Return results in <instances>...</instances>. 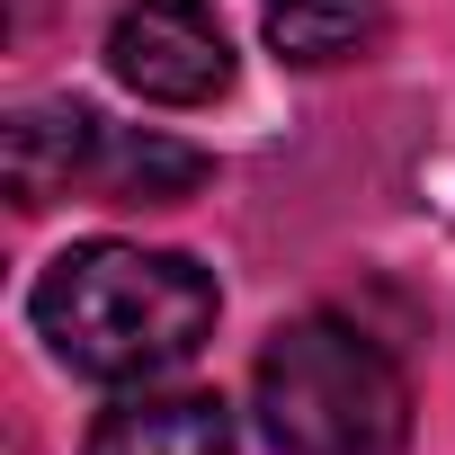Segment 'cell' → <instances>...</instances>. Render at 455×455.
Instances as JSON below:
<instances>
[{
	"label": "cell",
	"mask_w": 455,
	"mask_h": 455,
	"mask_svg": "<svg viewBox=\"0 0 455 455\" xmlns=\"http://www.w3.org/2000/svg\"><path fill=\"white\" fill-rule=\"evenodd\" d=\"M45 348L90 384H161L214 339V277L188 251L143 242H72L28 295Z\"/></svg>",
	"instance_id": "obj_1"
},
{
	"label": "cell",
	"mask_w": 455,
	"mask_h": 455,
	"mask_svg": "<svg viewBox=\"0 0 455 455\" xmlns=\"http://www.w3.org/2000/svg\"><path fill=\"white\" fill-rule=\"evenodd\" d=\"M251 402L277 455H402L411 446L402 366L339 313H304L268 331L251 366Z\"/></svg>",
	"instance_id": "obj_2"
},
{
	"label": "cell",
	"mask_w": 455,
	"mask_h": 455,
	"mask_svg": "<svg viewBox=\"0 0 455 455\" xmlns=\"http://www.w3.org/2000/svg\"><path fill=\"white\" fill-rule=\"evenodd\" d=\"M108 72L152 108H205L233 90V36L214 0H134L108 28Z\"/></svg>",
	"instance_id": "obj_3"
},
{
	"label": "cell",
	"mask_w": 455,
	"mask_h": 455,
	"mask_svg": "<svg viewBox=\"0 0 455 455\" xmlns=\"http://www.w3.org/2000/svg\"><path fill=\"white\" fill-rule=\"evenodd\" d=\"M99 116L81 99H36L10 116V134H0V161H10V196L19 205H54L90 179V152H99Z\"/></svg>",
	"instance_id": "obj_4"
},
{
	"label": "cell",
	"mask_w": 455,
	"mask_h": 455,
	"mask_svg": "<svg viewBox=\"0 0 455 455\" xmlns=\"http://www.w3.org/2000/svg\"><path fill=\"white\" fill-rule=\"evenodd\" d=\"M81 455H233V411L214 393H125Z\"/></svg>",
	"instance_id": "obj_5"
},
{
	"label": "cell",
	"mask_w": 455,
	"mask_h": 455,
	"mask_svg": "<svg viewBox=\"0 0 455 455\" xmlns=\"http://www.w3.org/2000/svg\"><path fill=\"white\" fill-rule=\"evenodd\" d=\"M205 152H188V143H170V134H99V152H90V196L99 205H179L188 188H205Z\"/></svg>",
	"instance_id": "obj_6"
},
{
	"label": "cell",
	"mask_w": 455,
	"mask_h": 455,
	"mask_svg": "<svg viewBox=\"0 0 455 455\" xmlns=\"http://www.w3.org/2000/svg\"><path fill=\"white\" fill-rule=\"evenodd\" d=\"M384 36V0H268V54L295 72H331L375 54Z\"/></svg>",
	"instance_id": "obj_7"
}]
</instances>
